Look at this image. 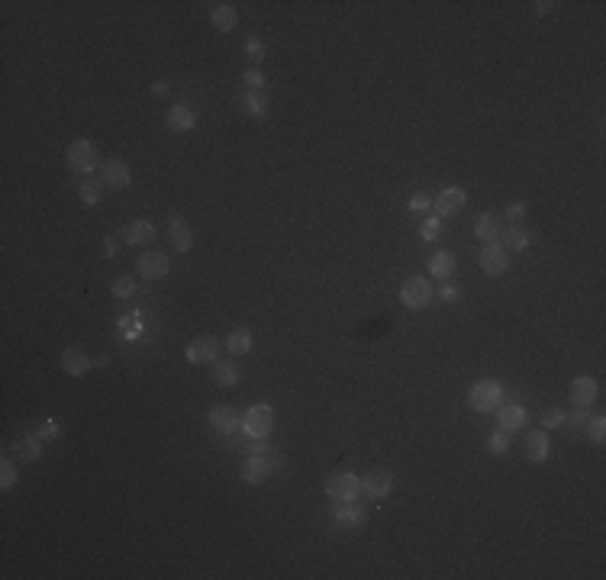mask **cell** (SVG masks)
<instances>
[{"label": "cell", "instance_id": "cell-17", "mask_svg": "<svg viewBox=\"0 0 606 580\" xmlns=\"http://www.w3.org/2000/svg\"><path fill=\"white\" fill-rule=\"evenodd\" d=\"M597 380L593 378H574V384H571V403L577 406V410H590L593 403H597Z\"/></svg>", "mask_w": 606, "mask_h": 580}, {"label": "cell", "instance_id": "cell-40", "mask_svg": "<svg viewBox=\"0 0 606 580\" xmlns=\"http://www.w3.org/2000/svg\"><path fill=\"white\" fill-rule=\"evenodd\" d=\"M242 81H245V90H262L265 78H262V71H258V68H249V71L242 75Z\"/></svg>", "mask_w": 606, "mask_h": 580}, {"label": "cell", "instance_id": "cell-10", "mask_svg": "<svg viewBox=\"0 0 606 580\" xmlns=\"http://www.w3.org/2000/svg\"><path fill=\"white\" fill-rule=\"evenodd\" d=\"M101 184L103 187H113V190H126L129 184H133V171L126 168V162L110 158V162L101 165Z\"/></svg>", "mask_w": 606, "mask_h": 580}, {"label": "cell", "instance_id": "cell-37", "mask_svg": "<svg viewBox=\"0 0 606 580\" xmlns=\"http://www.w3.org/2000/svg\"><path fill=\"white\" fill-rule=\"evenodd\" d=\"M558 425H565V413H561V410H545V413H542V429H558Z\"/></svg>", "mask_w": 606, "mask_h": 580}, {"label": "cell", "instance_id": "cell-13", "mask_svg": "<svg viewBox=\"0 0 606 580\" xmlns=\"http://www.w3.org/2000/svg\"><path fill=\"white\" fill-rule=\"evenodd\" d=\"M91 368H94V361H91L78 345H68V348L61 351V371H65L68 378H84Z\"/></svg>", "mask_w": 606, "mask_h": 580}, {"label": "cell", "instance_id": "cell-33", "mask_svg": "<svg viewBox=\"0 0 606 580\" xmlns=\"http://www.w3.org/2000/svg\"><path fill=\"white\" fill-rule=\"evenodd\" d=\"M438 232H442V216H429V219H423V226H419V239H423V242H436Z\"/></svg>", "mask_w": 606, "mask_h": 580}, {"label": "cell", "instance_id": "cell-23", "mask_svg": "<svg viewBox=\"0 0 606 580\" xmlns=\"http://www.w3.org/2000/svg\"><path fill=\"white\" fill-rule=\"evenodd\" d=\"M239 107H242V113L262 120V116L268 113V97H265L262 90H245V94L239 97Z\"/></svg>", "mask_w": 606, "mask_h": 580}, {"label": "cell", "instance_id": "cell-43", "mask_svg": "<svg viewBox=\"0 0 606 580\" xmlns=\"http://www.w3.org/2000/svg\"><path fill=\"white\" fill-rule=\"evenodd\" d=\"M55 435H58V425H55L52 419H48V423L39 429V439H55Z\"/></svg>", "mask_w": 606, "mask_h": 580}, {"label": "cell", "instance_id": "cell-12", "mask_svg": "<svg viewBox=\"0 0 606 580\" xmlns=\"http://www.w3.org/2000/svg\"><path fill=\"white\" fill-rule=\"evenodd\" d=\"M493 413H497V429L506 432V435L519 432V429L525 425V419H529V416H525V410H523L519 403H500Z\"/></svg>", "mask_w": 606, "mask_h": 580}, {"label": "cell", "instance_id": "cell-38", "mask_svg": "<svg viewBox=\"0 0 606 580\" xmlns=\"http://www.w3.org/2000/svg\"><path fill=\"white\" fill-rule=\"evenodd\" d=\"M245 52H249L252 61H262L265 58V42L255 39V36H249V39H245Z\"/></svg>", "mask_w": 606, "mask_h": 580}, {"label": "cell", "instance_id": "cell-25", "mask_svg": "<svg viewBox=\"0 0 606 580\" xmlns=\"http://www.w3.org/2000/svg\"><path fill=\"white\" fill-rule=\"evenodd\" d=\"M426 264H429L432 277H438V281H445V277H451V271H455V255H451L448 249H442V252H436V255H432Z\"/></svg>", "mask_w": 606, "mask_h": 580}, {"label": "cell", "instance_id": "cell-27", "mask_svg": "<svg viewBox=\"0 0 606 580\" xmlns=\"http://www.w3.org/2000/svg\"><path fill=\"white\" fill-rule=\"evenodd\" d=\"M474 236L484 239V242H497V236H500L497 216H493V213H481L478 219H474Z\"/></svg>", "mask_w": 606, "mask_h": 580}, {"label": "cell", "instance_id": "cell-15", "mask_svg": "<svg viewBox=\"0 0 606 580\" xmlns=\"http://www.w3.org/2000/svg\"><path fill=\"white\" fill-rule=\"evenodd\" d=\"M165 126H168L175 135L190 133V129H197V113L188 107V103H175V107L165 113Z\"/></svg>", "mask_w": 606, "mask_h": 580}, {"label": "cell", "instance_id": "cell-28", "mask_svg": "<svg viewBox=\"0 0 606 580\" xmlns=\"http://www.w3.org/2000/svg\"><path fill=\"white\" fill-rule=\"evenodd\" d=\"M14 452L20 455V461H39V455H42V439H39V435H23V439H16Z\"/></svg>", "mask_w": 606, "mask_h": 580}, {"label": "cell", "instance_id": "cell-11", "mask_svg": "<svg viewBox=\"0 0 606 580\" xmlns=\"http://www.w3.org/2000/svg\"><path fill=\"white\" fill-rule=\"evenodd\" d=\"M207 419H210V429H213V432H220V435H230V432H236L239 425H242V416H239V413L232 410L230 403H220V406H213Z\"/></svg>", "mask_w": 606, "mask_h": 580}, {"label": "cell", "instance_id": "cell-21", "mask_svg": "<svg viewBox=\"0 0 606 580\" xmlns=\"http://www.w3.org/2000/svg\"><path fill=\"white\" fill-rule=\"evenodd\" d=\"M210 23H213L220 33H232L239 23V14L232 4H213V10H210Z\"/></svg>", "mask_w": 606, "mask_h": 580}, {"label": "cell", "instance_id": "cell-24", "mask_svg": "<svg viewBox=\"0 0 606 580\" xmlns=\"http://www.w3.org/2000/svg\"><path fill=\"white\" fill-rule=\"evenodd\" d=\"M332 519H336L342 529H361L364 513L358 509V506H351V503H339V506H336V513H332Z\"/></svg>", "mask_w": 606, "mask_h": 580}, {"label": "cell", "instance_id": "cell-16", "mask_svg": "<svg viewBox=\"0 0 606 580\" xmlns=\"http://www.w3.org/2000/svg\"><path fill=\"white\" fill-rule=\"evenodd\" d=\"M465 203H468V194L461 187H445L442 194L432 200V209H436V216H451V213H458Z\"/></svg>", "mask_w": 606, "mask_h": 580}, {"label": "cell", "instance_id": "cell-46", "mask_svg": "<svg viewBox=\"0 0 606 580\" xmlns=\"http://www.w3.org/2000/svg\"><path fill=\"white\" fill-rule=\"evenodd\" d=\"M103 252H107V258H113V255H116V245L107 239V249H103Z\"/></svg>", "mask_w": 606, "mask_h": 580}, {"label": "cell", "instance_id": "cell-26", "mask_svg": "<svg viewBox=\"0 0 606 580\" xmlns=\"http://www.w3.org/2000/svg\"><path fill=\"white\" fill-rule=\"evenodd\" d=\"M252 345H255L252 329H232L230 336H226V351H232V355H249Z\"/></svg>", "mask_w": 606, "mask_h": 580}, {"label": "cell", "instance_id": "cell-32", "mask_svg": "<svg viewBox=\"0 0 606 580\" xmlns=\"http://www.w3.org/2000/svg\"><path fill=\"white\" fill-rule=\"evenodd\" d=\"M110 294H113L116 300H129L135 294V281H133V277H126V274L113 277V284H110Z\"/></svg>", "mask_w": 606, "mask_h": 580}, {"label": "cell", "instance_id": "cell-9", "mask_svg": "<svg viewBox=\"0 0 606 580\" xmlns=\"http://www.w3.org/2000/svg\"><path fill=\"white\" fill-rule=\"evenodd\" d=\"M277 467H281V458H277V455H252L242 467V480L255 487V484H262L271 471H277Z\"/></svg>", "mask_w": 606, "mask_h": 580}, {"label": "cell", "instance_id": "cell-31", "mask_svg": "<svg viewBox=\"0 0 606 580\" xmlns=\"http://www.w3.org/2000/svg\"><path fill=\"white\" fill-rule=\"evenodd\" d=\"M503 242H506L503 249H510V252H525L529 245H533V236H529L525 229H510V232H506Z\"/></svg>", "mask_w": 606, "mask_h": 580}, {"label": "cell", "instance_id": "cell-41", "mask_svg": "<svg viewBox=\"0 0 606 580\" xmlns=\"http://www.w3.org/2000/svg\"><path fill=\"white\" fill-rule=\"evenodd\" d=\"M587 423H590V419H587V410H577V413H571V416L565 413V425H568V429H587Z\"/></svg>", "mask_w": 606, "mask_h": 580}, {"label": "cell", "instance_id": "cell-8", "mask_svg": "<svg viewBox=\"0 0 606 580\" xmlns=\"http://www.w3.org/2000/svg\"><path fill=\"white\" fill-rule=\"evenodd\" d=\"M135 271H139V277H145V281H162L171 271V258L165 255V252H145V255H139V261H135Z\"/></svg>", "mask_w": 606, "mask_h": 580}, {"label": "cell", "instance_id": "cell-3", "mask_svg": "<svg viewBox=\"0 0 606 580\" xmlns=\"http://www.w3.org/2000/svg\"><path fill=\"white\" fill-rule=\"evenodd\" d=\"M503 403V387H500V380H493V378H484V380H478V384L468 390V406H471L474 413H493L497 406Z\"/></svg>", "mask_w": 606, "mask_h": 580}, {"label": "cell", "instance_id": "cell-5", "mask_svg": "<svg viewBox=\"0 0 606 580\" xmlns=\"http://www.w3.org/2000/svg\"><path fill=\"white\" fill-rule=\"evenodd\" d=\"M358 493H361V477H355L351 471H339L326 480V497L339 499V503H355Z\"/></svg>", "mask_w": 606, "mask_h": 580}, {"label": "cell", "instance_id": "cell-14", "mask_svg": "<svg viewBox=\"0 0 606 580\" xmlns=\"http://www.w3.org/2000/svg\"><path fill=\"white\" fill-rule=\"evenodd\" d=\"M361 490L368 493V497H374V499H384V497H391V490H394V474L391 471H368L361 477Z\"/></svg>", "mask_w": 606, "mask_h": 580}, {"label": "cell", "instance_id": "cell-36", "mask_svg": "<svg viewBox=\"0 0 606 580\" xmlns=\"http://www.w3.org/2000/svg\"><path fill=\"white\" fill-rule=\"evenodd\" d=\"M436 297L442 300V304H458V300H461V290L455 287V284H442V287L436 290Z\"/></svg>", "mask_w": 606, "mask_h": 580}, {"label": "cell", "instance_id": "cell-30", "mask_svg": "<svg viewBox=\"0 0 606 580\" xmlns=\"http://www.w3.org/2000/svg\"><path fill=\"white\" fill-rule=\"evenodd\" d=\"M16 480H20V471H16V465H14L10 458H4V461H0V490H4V493L14 490Z\"/></svg>", "mask_w": 606, "mask_h": 580}, {"label": "cell", "instance_id": "cell-2", "mask_svg": "<svg viewBox=\"0 0 606 580\" xmlns=\"http://www.w3.org/2000/svg\"><path fill=\"white\" fill-rule=\"evenodd\" d=\"M239 429H242L245 435H249V439H258V442L268 439L271 432H274V406H271V403H255V406H249Z\"/></svg>", "mask_w": 606, "mask_h": 580}, {"label": "cell", "instance_id": "cell-18", "mask_svg": "<svg viewBox=\"0 0 606 580\" xmlns=\"http://www.w3.org/2000/svg\"><path fill=\"white\" fill-rule=\"evenodd\" d=\"M168 236H171V245H175V252H190L194 249V232H190L188 219L178 213H171L168 219Z\"/></svg>", "mask_w": 606, "mask_h": 580}, {"label": "cell", "instance_id": "cell-42", "mask_svg": "<svg viewBox=\"0 0 606 580\" xmlns=\"http://www.w3.org/2000/svg\"><path fill=\"white\" fill-rule=\"evenodd\" d=\"M506 216H510V219H523V216H525V203L523 200L510 203V207H506Z\"/></svg>", "mask_w": 606, "mask_h": 580}, {"label": "cell", "instance_id": "cell-34", "mask_svg": "<svg viewBox=\"0 0 606 580\" xmlns=\"http://www.w3.org/2000/svg\"><path fill=\"white\" fill-rule=\"evenodd\" d=\"M587 435H590L593 445H603V442H606V419L603 416H593L590 423H587Z\"/></svg>", "mask_w": 606, "mask_h": 580}, {"label": "cell", "instance_id": "cell-35", "mask_svg": "<svg viewBox=\"0 0 606 580\" xmlns=\"http://www.w3.org/2000/svg\"><path fill=\"white\" fill-rule=\"evenodd\" d=\"M487 448H491V455H503L506 448H510V435H506V432H500V429H493L491 439H487Z\"/></svg>", "mask_w": 606, "mask_h": 580}, {"label": "cell", "instance_id": "cell-39", "mask_svg": "<svg viewBox=\"0 0 606 580\" xmlns=\"http://www.w3.org/2000/svg\"><path fill=\"white\" fill-rule=\"evenodd\" d=\"M432 209V197L429 194H413L410 197V213H426Z\"/></svg>", "mask_w": 606, "mask_h": 580}, {"label": "cell", "instance_id": "cell-6", "mask_svg": "<svg viewBox=\"0 0 606 580\" xmlns=\"http://www.w3.org/2000/svg\"><path fill=\"white\" fill-rule=\"evenodd\" d=\"M184 358H188L190 365H216V361L222 358V342L213 336L194 338V342L184 348Z\"/></svg>", "mask_w": 606, "mask_h": 580}, {"label": "cell", "instance_id": "cell-1", "mask_svg": "<svg viewBox=\"0 0 606 580\" xmlns=\"http://www.w3.org/2000/svg\"><path fill=\"white\" fill-rule=\"evenodd\" d=\"M65 158H68V168H71L74 175H94V171L103 165L101 152H97V145L91 139H74L71 145H68Z\"/></svg>", "mask_w": 606, "mask_h": 580}, {"label": "cell", "instance_id": "cell-45", "mask_svg": "<svg viewBox=\"0 0 606 580\" xmlns=\"http://www.w3.org/2000/svg\"><path fill=\"white\" fill-rule=\"evenodd\" d=\"M152 90H155V94H165V90H168V84H165V81H155V84H152Z\"/></svg>", "mask_w": 606, "mask_h": 580}, {"label": "cell", "instance_id": "cell-29", "mask_svg": "<svg viewBox=\"0 0 606 580\" xmlns=\"http://www.w3.org/2000/svg\"><path fill=\"white\" fill-rule=\"evenodd\" d=\"M78 197H81L84 207H97V203L103 200V187H97V181H91V177H84L81 184H78Z\"/></svg>", "mask_w": 606, "mask_h": 580}, {"label": "cell", "instance_id": "cell-7", "mask_svg": "<svg viewBox=\"0 0 606 580\" xmlns=\"http://www.w3.org/2000/svg\"><path fill=\"white\" fill-rule=\"evenodd\" d=\"M478 261L487 277H503L506 271H510V255H506V249L500 242H487L484 249H481Z\"/></svg>", "mask_w": 606, "mask_h": 580}, {"label": "cell", "instance_id": "cell-20", "mask_svg": "<svg viewBox=\"0 0 606 580\" xmlns=\"http://www.w3.org/2000/svg\"><path fill=\"white\" fill-rule=\"evenodd\" d=\"M239 380H242V368L236 365V361H216L213 365V384L216 387H239Z\"/></svg>", "mask_w": 606, "mask_h": 580}, {"label": "cell", "instance_id": "cell-22", "mask_svg": "<svg viewBox=\"0 0 606 580\" xmlns=\"http://www.w3.org/2000/svg\"><path fill=\"white\" fill-rule=\"evenodd\" d=\"M525 458L535 461V465H542V461L548 458V435L545 429H535L525 435Z\"/></svg>", "mask_w": 606, "mask_h": 580}, {"label": "cell", "instance_id": "cell-19", "mask_svg": "<svg viewBox=\"0 0 606 580\" xmlns=\"http://www.w3.org/2000/svg\"><path fill=\"white\" fill-rule=\"evenodd\" d=\"M155 239V226L148 223V219H133V223L123 226V242L129 245H145Z\"/></svg>", "mask_w": 606, "mask_h": 580}, {"label": "cell", "instance_id": "cell-4", "mask_svg": "<svg viewBox=\"0 0 606 580\" xmlns=\"http://www.w3.org/2000/svg\"><path fill=\"white\" fill-rule=\"evenodd\" d=\"M432 297H436V287H432V281L423 274L406 277L404 287H400V300H404L406 310H426V306L432 304Z\"/></svg>", "mask_w": 606, "mask_h": 580}, {"label": "cell", "instance_id": "cell-44", "mask_svg": "<svg viewBox=\"0 0 606 580\" xmlns=\"http://www.w3.org/2000/svg\"><path fill=\"white\" fill-rule=\"evenodd\" d=\"M552 7H555L552 0H539V4H535V14H539V16H545V14H552Z\"/></svg>", "mask_w": 606, "mask_h": 580}]
</instances>
